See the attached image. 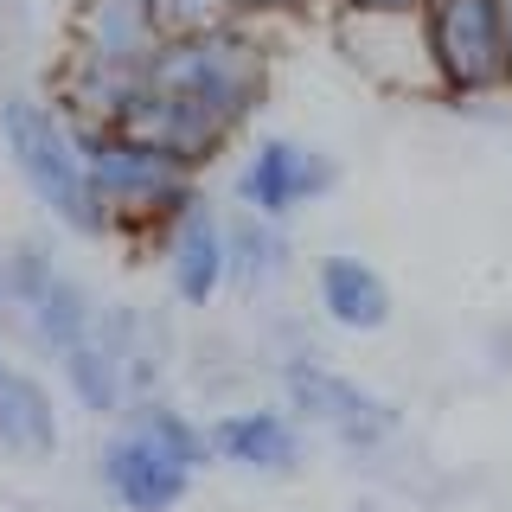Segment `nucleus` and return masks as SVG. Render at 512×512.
Listing matches in <instances>:
<instances>
[{"mask_svg":"<svg viewBox=\"0 0 512 512\" xmlns=\"http://www.w3.org/2000/svg\"><path fill=\"white\" fill-rule=\"evenodd\" d=\"M269 103V45L237 20H212L192 32H167L148 58L135 109L116 128H135L192 173L212 167L231 135Z\"/></svg>","mask_w":512,"mask_h":512,"instance_id":"f257e3e1","label":"nucleus"},{"mask_svg":"<svg viewBox=\"0 0 512 512\" xmlns=\"http://www.w3.org/2000/svg\"><path fill=\"white\" fill-rule=\"evenodd\" d=\"M160 0H77L71 52L58 64L64 116L71 122H122L141 96L148 58L160 52Z\"/></svg>","mask_w":512,"mask_h":512,"instance_id":"f03ea898","label":"nucleus"},{"mask_svg":"<svg viewBox=\"0 0 512 512\" xmlns=\"http://www.w3.org/2000/svg\"><path fill=\"white\" fill-rule=\"evenodd\" d=\"M77 128V148H84L96 205H103L109 231L128 237H167L173 218L186 205H199V173L186 160H173L167 148H154L148 135L116 122H71Z\"/></svg>","mask_w":512,"mask_h":512,"instance_id":"7ed1b4c3","label":"nucleus"},{"mask_svg":"<svg viewBox=\"0 0 512 512\" xmlns=\"http://www.w3.org/2000/svg\"><path fill=\"white\" fill-rule=\"evenodd\" d=\"M0 148H7L13 173L26 180V192L64 231H77V237L109 231L103 205H96V186H90V167H84V148H77V128L64 109H52L32 90H7L0 96Z\"/></svg>","mask_w":512,"mask_h":512,"instance_id":"20e7f679","label":"nucleus"},{"mask_svg":"<svg viewBox=\"0 0 512 512\" xmlns=\"http://www.w3.org/2000/svg\"><path fill=\"white\" fill-rule=\"evenodd\" d=\"M436 84L455 103L512 96V0H423Z\"/></svg>","mask_w":512,"mask_h":512,"instance_id":"39448f33","label":"nucleus"},{"mask_svg":"<svg viewBox=\"0 0 512 512\" xmlns=\"http://www.w3.org/2000/svg\"><path fill=\"white\" fill-rule=\"evenodd\" d=\"M340 45L378 90L442 96L436 64H429V39H423V20H416V13H340Z\"/></svg>","mask_w":512,"mask_h":512,"instance_id":"423d86ee","label":"nucleus"},{"mask_svg":"<svg viewBox=\"0 0 512 512\" xmlns=\"http://www.w3.org/2000/svg\"><path fill=\"white\" fill-rule=\"evenodd\" d=\"M333 180H340V167L320 148H308L295 135H263L250 148V160L237 167V205L263 218H295L301 205L333 192Z\"/></svg>","mask_w":512,"mask_h":512,"instance_id":"0eeeda50","label":"nucleus"},{"mask_svg":"<svg viewBox=\"0 0 512 512\" xmlns=\"http://www.w3.org/2000/svg\"><path fill=\"white\" fill-rule=\"evenodd\" d=\"M288 397H295V410L320 423L327 436H340L346 448H378L384 436L397 429V410L372 397L365 384H352L340 372H327L320 359H288Z\"/></svg>","mask_w":512,"mask_h":512,"instance_id":"6e6552de","label":"nucleus"},{"mask_svg":"<svg viewBox=\"0 0 512 512\" xmlns=\"http://www.w3.org/2000/svg\"><path fill=\"white\" fill-rule=\"evenodd\" d=\"M103 487L116 493L128 512H173L192 487V468L173 461L154 436L128 429V436H116L103 448Z\"/></svg>","mask_w":512,"mask_h":512,"instance_id":"1a4fd4ad","label":"nucleus"},{"mask_svg":"<svg viewBox=\"0 0 512 512\" xmlns=\"http://www.w3.org/2000/svg\"><path fill=\"white\" fill-rule=\"evenodd\" d=\"M160 250H167V282L173 295L186 301V308H205V301L218 295L224 282H231V250H224V218L212 205H186L180 218H173V231L160 237Z\"/></svg>","mask_w":512,"mask_h":512,"instance_id":"9d476101","label":"nucleus"},{"mask_svg":"<svg viewBox=\"0 0 512 512\" xmlns=\"http://www.w3.org/2000/svg\"><path fill=\"white\" fill-rule=\"evenodd\" d=\"M205 436H212V455H224L244 474H288L301 461V429L282 410H231Z\"/></svg>","mask_w":512,"mask_h":512,"instance_id":"9b49d317","label":"nucleus"},{"mask_svg":"<svg viewBox=\"0 0 512 512\" xmlns=\"http://www.w3.org/2000/svg\"><path fill=\"white\" fill-rule=\"evenodd\" d=\"M314 288H320V314L346 333H378L391 320V282L365 256H327Z\"/></svg>","mask_w":512,"mask_h":512,"instance_id":"f8f14e48","label":"nucleus"},{"mask_svg":"<svg viewBox=\"0 0 512 512\" xmlns=\"http://www.w3.org/2000/svg\"><path fill=\"white\" fill-rule=\"evenodd\" d=\"M0 448L13 461H52V448H58L52 391L26 372H0Z\"/></svg>","mask_w":512,"mask_h":512,"instance_id":"ddd939ff","label":"nucleus"},{"mask_svg":"<svg viewBox=\"0 0 512 512\" xmlns=\"http://www.w3.org/2000/svg\"><path fill=\"white\" fill-rule=\"evenodd\" d=\"M20 314H26L32 340H39L45 352H52V359H64V352H71V346H77V340H84V333L96 327V314H103V308L90 301V288H84V282H77V276H64V269H58V276L45 282L39 295H32L26 308H20Z\"/></svg>","mask_w":512,"mask_h":512,"instance_id":"4468645a","label":"nucleus"},{"mask_svg":"<svg viewBox=\"0 0 512 512\" xmlns=\"http://www.w3.org/2000/svg\"><path fill=\"white\" fill-rule=\"evenodd\" d=\"M224 250H231V282L237 288L282 282L288 263H295V244H288L282 218H263V212H244V218L224 224Z\"/></svg>","mask_w":512,"mask_h":512,"instance_id":"2eb2a0df","label":"nucleus"},{"mask_svg":"<svg viewBox=\"0 0 512 512\" xmlns=\"http://www.w3.org/2000/svg\"><path fill=\"white\" fill-rule=\"evenodd\" d=\"M135 429H141V436H154L173 461H186L192 474L212 461V436H205L199 423H186V410H173V404H135Z\"/></svg>","mask_w":512,"mask_h":512,"instance_id":"dca6fc26","label":"nucleus"},{"mask_svg":"<svg viewBox=\"0 0 512 512\" xmlns=\"http://www.w3.org/2000/svg\"><path fill=\"white\" fill-rule=\"evenodd\" d=\"M212 20H237V0H160V26L167 32H192Z\"/></svg>","mask_w":512,"mask_h":512,"instance_id":"f3484780","label":"nucleus"},{"mask_svg":"<svg viewBox=\"0 0 512 512\" xmlns=\"http://www.w3.org/2000/svg\"><path fill=\"white\" fill-rule=\"evenodd\" d=\"M340 13H423V0H333Z\"/></svg>","mask_w":512,"mask_h":512,"instance_id":"a211bd4d","label":"nucleus"},{"mask_svg":"<svg viewBox=\"0 0 512 512\" xmlns=\"http://www.w3.org/2000/svg\"><path fill=\"white\" fill-rule=\"evenodd\" d=\"M295 7H314V0H237V13H295Z\"/></svg>","mask_w":512,"mask_h":512,"instance_id":"6ab92c4d","label":"nucleus"},{"mask_svg":"<svg viewBox=\"0 0 512 512\" xmlns=\"http://www.w3.org/2000/svg\"><path fill=\"white\" fill-rule=\"evenodd\" d=\"M0 308H7V282H0Z\"/></svg>","mask_w":512,"mask_h":512,"instance_id":"aec40b11","label":"nucleus"},{"mask_svg":"<svg viewBox=\"0 0 512 512\" xmlns=\"http://www.w3.org/2000/svg\"><path fill=\"white\" fill-rule=\"evenodd\" d=\"M0 372H7V365H0Z\"/></svg>","mask_w":512,"mask_h":512,"instance_id":"412c9836","label":"nucleus"}]
</instances>
